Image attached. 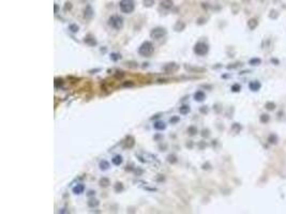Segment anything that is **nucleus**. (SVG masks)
Wrapping results in <instances>:
<instances>
[{
	"label": "nucleus",
	"instance_id": "nucleus-17",
	"mask_svg": "<svg viewBox=\"0 0 286 214\" xmlns=\"http://www.w3.org/2000/svg\"><path fill=\"white\" fill-rule=\"evenodd\" d=\"M100 167H101V169H107L109 167V164L106 162V160H102V162L100 163Z\"/></svg>",
	"mask_w": 286,
	"mask_h": 214
},
{
	"label": "nucleus",
	"instance_id": "nucleus-24",
	"mask_svg": "<svg viewBox=\"0 0 286 214\" xmlns=\"http://www.w3.org/2000/svg\"><path fill=\"white\" fill-rule=\"evenodd\" d=\"M85 42H87V43L90 44V45H94V44H95V40H94V39L91 40V38H87L86 40H85Z\"/></svg>",
	"mask_w": 286,
	"mask_h": 214
},
{
	"label": "nucleus",
	"instance_id": "nucleus-21",
	"mask_svg": "<svg viewBox=\"0 0 286 214\" xmlns=\"http://www.w3.org/2000/svg\"><path fill=\"white\" fill-rule=\"evenodd\" d=\"M188 132L190 133L191 135H194V134L197 133V130H196V127H194V126H190V127H189V130H188Z\"/></svg>",
	"mask_w": 286,
	"mask_h": 214
},
{
	"label": "nucleus",
	"instance_id": "nucleus-11",
	"mask_svg": "<svg viewBox=\"0 0 286 214\" xmlns=\"http://www.w3.org/2000/svg\"><path fill=\"white\" fill-rule=\"evenodd\" d=\"M179 111H180V114H182V115H186L188 112L190 111V107L186 106V105H183V106H181L179 108Z\"/></svg>",
	"mask_w": 286,
	"mask_h": 214
},
{
	"label": "nucleus",
	"instance_id": "nucleus-8",
	"mask_svg": "<svg viewBox=\"0 0 286 214\" xmlns=\"http://www.w3.org/2000/svg\"><path fill=\"white\" fill-rule=\"evenodd\" d=\"M194 98H195V100L198 101V102H202V101L205 100L206 95H205V93H204L203 91H197V92L195 93V95H194Z\"/></svg>",
	"mask_w": 286,
	"mask_h": 214
},
{
	"label": "nucleus",
	"instance_id": "nucleus-6",
	"mask_svg": "<svg viewBox=\"0 0 286 214\" xmlns=\"http://www.w3.org/2000/svg\"><path fill=\"white\" fill-rule=\"evenodd\" d=\"M84 189H85V187H84L83 184H77L76 186L73 187V193L74 194H82L84 192Z\"/></svg>",
	"mask_w": 286,
	"mask_h": 214
},
{
	"label": "nucleus",
	"instance_id": "nucleus-30",
	"mask_svg": "<svg viewBox=\"0 0 286 214\" xmlns=\"http://www.w3.org/2000/svg\"><path fill=\"white\" fill-rule=\"evenodd\" d=\"M94 194V192H92V191H90L89 192V196H91V195H93Z\"/></svg>",
	"mask_w": 286,
	"mask_h": 214
},
{
	"label": "nucleus",
	"instance_id": "nucleus-5",
	"mask_svg": "<svg viewBox=\"0 0 286 214\" xmlns=\"http://www.w3.org/2000/svg\"><path fill=\"white\" fill-rule=\"evenodd\" d=\"M166 34V30L164 28H155L153 30L151 31L150 35L152 39H155V40H159L161 38H163L164 35Z\"/></svg>",
	"mask_w": 286,
	"mask_h": 214
},
{
	"label": "nucleus",
	"instance_id": "nucleus-19",
	"mask_svg": "<svg viewBox=\"0 0 286 214\" xmlns=\"http://www.w3.org/2000/svg\"><path fill=\"white\" fill-rule=\"evenodd\" d=\"M260 121L263 122V123L268 122V121H269V116H267V115H261V116H260Z\"/></svg>",
	"mask_w": 286,
	"mask_h": 214
},
{
	"label": "nucleus",
	"instance_id": "nucleus-10",
	"mask_svg": "<svg viewBox=\"0 0 286 214\" xmlns=\"http://www.w3.org/2000/svg\"><path fill=\"white\" fill-rule=\"evenodd\" d=\"M121 163H122V157H121L120 155H116V156H114V158H113V164H114V165L119 166Z\"/></svg>",
	"mask_w": 286,
	"mask_h": 214
},
{
	"label": "nucleus",
	"instance_id": "nucleus-1",
	"mask_svg": "<svg viewBox=\"0 0 286 214\" xmlns=\"http://www.w3.org/2000/svg\"><path fill=\"white\" fill-rule=\"evenodd\" d=\"M154 51V47L153 45H152L151 42H149V41H147V42H145L141 45V47L138 48V52L139 55H142L144 57H149L151 56L152 54H153Z\"/></svg>",
	"mask_w": 286,
	"mask_h": 214
},
{
	"label": "nucleus",
	"instance_id": "nucleus-26",
	"mask_svg": "<svg viewBox=\"0 0 286 214\" xmlns=\"http://www.w3.org/2000/svg\"><path fill=\"white\" fill-rule=\"evenodd\" d=\"M122 189H123L122 184H121V183H117V184H116V191L119 192V191H122Z\"/></svg>",
	"mask_w": 286,
	"mask_h": 214
},
{
	"label": "nucleus",
	"instance_id": "nucleus-12",
	"mask_svg": "<svg viewBox=\"0 0 286 214\" xmlns=\"http://www.w3.org/2000/svg\"><path fill=\"white\" fill-rule=\"evenodd\" d=\"M153 126H154L155 130H164L166 127V125H165V123H164V122H155Z\"/></svg>",
	"mask_w": 286,
	"mask_h": 214
},
{
	"label": "nucleus",
	"instance_id": "nucleus-14",
	"mask_svg": "<svg viewBox=\"0 0 286 214\" xmlns=\"http://www.w3.org/2000/svg\"><path fill=\"white\" fill-rule=\"evenodd\" d=\"M162 5L164 8H166V9H169V8H172V5H173V2L170 1V0H166V1H164L163 3H162Z\"/></svg>",
	"mask_w": 286,
	"mask_h": 214
},
{
	"label": "nucleus",
	"instance_id": "nucleus-18",
	"mask_svg": "<svg viewBox=\"0 0 286 214\" xmlns=\"http://www.w3.org/2000/svg\"><path fill=\"white\" fill-rule=\"evenodd\" d=\"M274 107H275V104L273 102H269V103L266 104V108L269 109V110H273V109H274Z\"/></svg>",
	"mask_w": 286,
	"mask_h": 214
},
{
	"label": "nucleus",
	"instance_id": "nucleus-27",
	"mask_svg": "<svg viewBox=\"0 0 286 214\" xmlns=\"http://www.w3.org/2000/svg\"><path fill=\"white\" fill-rule=\"evenodd\" d=\"M70 29L73 31V32H76V31H78V27L76 26V25H71L70 26Z\"/></svg>",
	"mask_w": 286,
	"mask_h": 214
},
{
	"label": "nucleus",
	"instance_id": "nucleus-16",
	"mask_svg": "<svg viewBox=\"0 0 286 214\" xmlns=\"http://www.w3.org/2000/svg\"><path fill=\"white\" fill-rule=\"evenodd\" d=\"M100 184L102 186H108V184H109V180L108 179H106V178H103V179H101L100 180Z\"/></svg>",
	"mask_w": 286,
	"mask_h": 214
},
{
	"label": "nucleus",
	"instance_id": "nucleus-22",
	"mask_svg": "<svg viewBox=\"0 0 286 214\" xmlns=\"http://www.w3.org/2000/svg\"><path fill=\"white\" fill-rule=\"evenodd\" d=\"M111 58L113 59L114 61H117V60H119V59L121 58V56L118 55V54H112V55H111Z\"/></svg>",
	"mask_w": 286,
	"mask_h": 214
},
{
	"label": "nucleus",
	"instance_id": "nucleus-15",
	"mask_svg": "<svg viewBox=\"0 0 286 214\" xmlns=\"http://www.w3.org/2000/svg\"><path fill=\"white\" fill-rule=\"evenodd\" d=\"M260 62H261L260 59H258V58H253L250 60V64H252V65H258Z\"/></svg>",
	"mask_w": 286,
	"mask_h": 214
},
{
	"label": "nucleus",
	"instance_id": "nucleus-20",
	"mask_svg": "<svg viewBox=\"0 0 286 214\" xmlns=\"http://www.w3.org/2000/svg\"><path fill=\"white\" fill-rule=\"evenodd\" d=\"M88 205H89V207L93 208V207H96V206L99 205V201H98V200H90L89 202H88Z\"/></svg>",
	"mask_w": 286,
	"mask_h": 214
},
{
	"label": "nucleus",
	"instance_id": "nucleus-2",
	"mask_svg": "<svg viewBox=\"0 0 286 214\" xmlns=\"http://www.w3.org/2000/svg\"><path fill=\"white\" fill-rule=\"evenodd\" d=\"M120 10L125 14L132 13L134 11V1L133 0H121L120 1Z\"/></svg>",
	"mask_w": 286,
	"mask_h": 214
},
{
	"label": "nucleus",
	"instance_id": "nucleus-13",
	"mask_svg": "<svg viewBox=\"0 0 286 214\" xmlns=\"http://www.w3.org/2000/svg\"><path fill=\"white\" fill-rule=\"evenodd\" d=\"M183 29H184V24H183V23L178 22L177 24H176V26H175V30H177V31H181V30H183Z\"/></svg>",
	"mask_w": 286,
	"mask_h": 214
},
{
	"label": "nucleus",
	"instance_id": "nucleus-23",
	"mask_svg": "<svg viewBox=\"0 0 286 214\" xmlns=\"http://www.w3.org/2000/svg\"><path fill=\"white\" fill-rule=\"evenodd\" d=\"M277 140H278V138H277L275 135H270L269 136V141L271 142V144H275Z\"/></svg>",
	"mask_w": 286,
	"mask_h": 214
},
{
	"label": "nucleus",
	"instance_id": "nucleus-29",
	"mask_svg": "<svg viewBox=\"0 0 286 214\" xmlns=\"http://www.w3.org/2000/svg\"><path fill=\"white\" fill-rule=\"evenodd\" d=\"M176 160H177V159H176V157H175L174 155H169V156H168V162H170V163H175Z\"/></svg>",
	"mask_w": 286,
	"mask_h": 214
},
{
	"label": "nucleus",
	"instance_id": "nucleus-4",
	"mask_svg": "<svg viewBox=\"0 0 286 214\" xmlns=\"http://www.w3.org/2000/svg\"><path fill=\"white\" fill-rule=\"evenodd\" d=\"M208 50H209L208 45H207L206 43H204V42H198V43H196L195 47H194V52H195L196 55H198V56H204V55H206V54L208 52Z\"/></svg>",
	"mask_w": 286,
	"mask_h": 214
},
{
	"label": "nucleus",
	"instance_id": "nucleus-25",
	"mask_svg": "<svg viewBox=\"0 0 286 214\" xmlns=\"http://www.w3.org/2000/svg\"><path fill=\"white\" fill-rule=\"evenodd\" d=\"M240 86L239 85H234L233 87H232V90L233 91H235V92H238V91H240Z\"/></svg>",
	"mask_w": 286,
	"mask_h": 214
},
{
	"label": "nucleus",
	"instance_id": "nucleus-28",
	"mask_svg": "<svg viewBox=\"0 0 286 214\" xmlns=\"http://www.w3.org/2000/svg\"><path fill=\"white\" fill-rule=\"evenodd\" d=\"M145 5H148V7H150V5L153 4V0H145Z\"/></svg>",
	"mask_w": 286,
	"mask_h": 214
},
{
	"label": "nucleus",
	"instance_id": "nucleus-7",
	"mask_svg": "<svg viewBox=\"0 0 286 214\" xmlns=\"http://www.w3.org/2000/svg\"><path fill=\"white\" fill-rule=\"evenodd\" d=\"M249 87H250V89L252 91H257V90H259V88H260V84L258 81H252V82H250Z\"/></svg>",
	"mask_w": 286,
	"mask_h": 214
},
{
	"label": "nucleus",
	"instance_id": "nucleus-9",
	"mask_svg": "<svg viewBox=\"0 0 286 214\" xmlns=\"http://www.w3.org/2000/svg\"><path fill=\"white\" fill-rule=\"evenodd\" d=\"M257 25H258V22L255 18L250 19V20H249V23H248V26H249V28H250L251 30H254V29L257 27Z\"/></svg>",
	"mask_w": 286,
	"mask_h": 214
},
{
	"label": "nucleus",
	"instance_id": "nucleus-3",
	"mask_svg": "<svg viewBox=\"0 0 286 214\" xmlns=\"http://www.w3.org/2000/svg\"><path fill=\"white\" fill-rule=\"evenodd\" d=\"M109 25L113 28H115L116 30H120L121 28L123 27V19L122 17H120L118 15H114L109 18Z\"/></svg>",
	"mask_w": 286,
	"mask_h": 214
}]
</instances>
